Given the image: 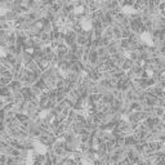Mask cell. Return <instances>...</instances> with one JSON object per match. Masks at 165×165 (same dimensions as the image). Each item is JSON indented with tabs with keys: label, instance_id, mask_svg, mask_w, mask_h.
Masks as SVG:
<instances>
[{
	"label": "cell",
	"instance_id": "cell-3",
	"mask_svg": "<svg viewBox=\"0 0 165 165\" xmlns=\"http://www.w3.org/2000/svg\"><path fill=\"white\" fill-rule=\"evenodd\" d=\"M165 113V108L164 107H160V106H155L154 107V116H157V117L161 119Z\"/></svg>",
	"mask_w": 165,
	"mask_h": 165
},
{
	"label": "cell",
	"instance_id": "cell-2",
	"mask_svg": "<svg viewBox=\"0 0 165 165\" xmlns=\"http://www.w3.org/2000/svg\"><path fill=\"white\" fill-rule=\"evenodd\" d=\"M135 12L137 10H135V8H134V5H124V8H123V13L126 15L134 14Z\"/></svg>",
	"mask_w": 165,
	"mask_h": 165
},
{
	"label": "cell",
	"instance_id": "cell-1",
	"mask_svg": "<svg viewBox=\"0 0 165 165\" xmlns=\"http://www.w3.org/2000/svg\"><path fill=\"white\" fill-rule=\"evenodd\" d=\"M137 142H138V141H137V138L134 137V134H129V135H126L125 138H124V146L131 148V147L135 146Z\"/></svg>",
	"mask_w": 165,
	"mask_h": 165
}]
</instances>
